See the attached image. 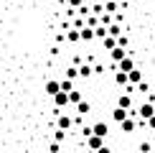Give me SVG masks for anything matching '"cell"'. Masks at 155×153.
Segmentation results:
<instances>
[{
	"label": "cell",
	"instance_id": "6da1fadb",
	"mask_svg": "<svg viewBox=\"0 0 155 153\" xmlns=\"http://www.w3.org/2000/svg\"><path fill=\"white\" fill-rule=\"evenodd\" d=\"M56 127H59V130H71V127H74V117H71V115H66V112H59V115H56Z\"/></svg>",
	"mask_w": 155,
	"mask_h": 153
},
{
	"label": "cell",
	"instance_id": "7a4b0ae2",
	"mask_svg": "<svg viewBox=\"0 0 155 153\" xmlns=\"http://www.w3.org/2000/svg\"><path fill=\"white\" fill-rule=\"evenodd\" d=\"M135 112H137V120H147L150 115H155V105H153V102H143Z\"/></svg>",
	"mask_w": 155,
	"mask_h": 153
},
{
	"label": "cell",
	"instance_id": "3957f363",
	"mask_svg": "<svg viewBox=\"0 0 155 153\" xmlns=\"http://www.w3.org/2000/svg\"><path fill=\"white\" fill-rule=\"evenodd\" d=\"M84 140H87V148H89V151H94V153L99 151L102 145H104V138H102V135H94V133H92V135H87Z\"/></svg>",
	"mask_w": 155,
	"mask_h": 153
},
{
	"label": "cell",
	"instance_id": "277c9868",
	"mask_svg": "<svg viewBox=\"0 0 155 153\" xmlns=\"http://www.w3.org/2000/svg\"><path fill=\"white\" fill-rule=\"evenodd\" d=\"M135 66H137V61H135L130 54H127L125 59H120V61H117V69H120V72H132Z\"/></svg>",
	"mask_w": 155,
	"mask_h": 153
},
{
	"label": "cell",
	"instance_id": "5b68a950",
	"mask_svg": "<svg viewBox=\"0 0 155 153\" xmlns=\"http://www.w3.org/2000/svg\"><path fill=\"white\" fill-rule=\"evenodd\" d=\"M79 38H81V43H92L94 41V28H92V25H81V28H79Z\"/></svg>",
	"mask_w": 155,
	"mask_h": 153
},
{
	"label": "cell",
	"instance_id": "8992f818",
	"mask_svg": "<svg viewBox=\"0 0 155 153\" xmlns=\"http://www.w3.org/2000/svg\"><path fill=\"white\" fill-rule=\"evenodd\" d=\"M51 100H54V107H59V110H64V107L69 105V92H61V89H59V92H56V94H54Z\"/></svg>",
	"mask_w": 155,
	"mask_h": 153
},
{
	"label": "cell",
	"instance_id": "52a82bcc",
	"mask_svg": "<svg viewBox=\"0 0 155 153\" xmlns=\"http://www.w3.org/2000/svg\"><path fill=\"white\" fill-rule=\"evenodd\" d=\"M92 133H94V135H102V138H107V135H109V125L104 123V120H97V123L92 125Z\"/></svg>",
	"mask_w": 155,
	"mask_h": 153
},
{
	"label": "cell",
	"instance_id": "ba28073f",
	"mask_svg": "<svg viewBox=\"0 0 155 153\" xmlns=\"http://www.w3.org/2000/svg\"><path fill=\"white\" fill-rule=\"evenodd\" d=\"M120 127H122V133H135V127H137V117H132V115H130V117H125L120 123Z\"/></svg>",
	"mask_w": 155,
	"mask_h": 153
},
{
	"label": "cell",
	"instance_id": "9c48e42d",
	"mask_svg": "<svg viewBox=\"0 0 155 153\" xmlns=\"http://www.w3.org/2000/svg\"><path fill=\"white\" fill-rule=\"evenodd\" d=\"M76 72H79V79H92L94 69H92V64H79V66H76Z\"/></svg>",
	"mask_w": 155,
	"mask_h": 153
},
{
	"label": "cell",
	"instance_id": "30bf717a",
	"mask_svg": "<svg viewBox=\"0 0 155 153\" xmlns=\"http://www.w3.org/2000/svg\"><path fill=\"white\" fill-rule=\"evenodd\" d=\"M107 54H109V59H112L114 64H117L120 59H125V56H127V49H122V46H114L112 51H107Z\"/></svg>",
	"mask_w": 155,
	"mask_h": 153
},
{
	"label": "cell",
	"instance_id": "8fae6325",
	"mask_svg": "<svg viewBox=\"0 0 155 153\" xmlns=\"http://www.w3.org/2000/svg\"><path fill=\"white\" fill-rule=\"evenodd\" d=\"M59 89H61V84H59V79H48V82H46V87H43V92H46L48 97H54V94L59 92Z\"/></svg>",
	"mask_w": 155,
	"mask_h": 153
},
{
	"label": "cell",
	"instance_id": "7c38bea8",
	"mask_svg": "<svg viewBox=\"0 0 155 153\" xmlns=\"http://www.w3.org/2000/svg\"><path fill=\"white\" fill-rule=\"evenodd\" d=\"M117 107H122V110H132V97L127 92H122L117 97Z\"/></svg>",
	"mask_w": 155,
	"mask_h": 153
},
{
	"label": "cell",
	"instance_id": "4fadbf2b",
	"mask_svg": "<svg viewBox=\"0 0 155 153\" xmlns=\"http://www.w3.org/2000/svg\"><path fill=\"white\" fill-rule=\"evenodd\" d=\"M114 84H117V87H127V84H130V82H127V72L114 69Z\"/></svg>",
	"mask_w": 155,
	"mask_h": 153
},
{
	"label": "cell",
	"instance_id": "5bb4252c",
	"mask_svg": "<svg viewBox=\"0 0 155 153\" xmlns=\"http://www.w3.org/2000/svg\"><path fill=\"white\" fill-rule=\"evenodd\" d=\"M76 112H79V115H89V112H92V102H89V100H79V102H76Z\"/></svg>",
	"mask_w": 155,
	"mask_h": 153
},
{
	"label": "cell",
	"instance_id": "9a60e30c",
	"mask_svg": "<svg viewBox=\"0 0 155 153\" xmlns=\"http://www.w3.org/2000/svg\"><path fill=\"white\" fill-rule=\"evenodd\" d=\"M125 117H130V110H122V107H114L112 110V120L114 123H122Z\"/></svg>",
	"mask_w": 155,
	"mask_h": 153
},
{
	"label": "cell",
	"instance_id": "2e32d148",
	"mask_svg": "<svg viewBox=\"0 0 155 153\" xmlns=\"http://www.w3.org/2000/svg\"><path fill=\"white\" fill-rule=\"evenodd\" d=\"M127 82H130V84H137V82H143V72L135 66L132 72H127Z\"/></svg>",
	"mask_w": 155,
	"mask_h": 153
},
{
	"label": "cell",
	"instance_id": "e0dca14e",
	"mask_svg": "<svg viewBox=\"0 0 155 153\" xmlns=\"http://www.w3.org/2000/svg\"><path fill=\"white\" fill-rule=\"evenodd\" d=\"M99 41H102V49L104 51H112L114 46H117V38L114 36H104V38H99Z\"/></svg>",
	"mask_w": 155,
	"mask_h": 153
},
{
	"label": "cell",
	"instance_id": "ac0fdd59",
	"mask_svg": "<svg viewBox=\"0 0 155 153\" xmlns=\"http://www.w3.org/2000/svg\"><path fill=\"white\" fill-rule=\"evenodd\" d=\"M59 84H61V92H71V89L76 87V82L69 79V76H64V79H59Z\"/></svg>",
	"mask_w": 155,
	"mask_h": 153
},
{
	"label": "cell",
	"instance_id": "d6986e66",
	"mask_svg": "<svg viewBox=\"0 0 155 153\" xmlns=\"http://www.w3.org/2000/svg\"><path fill=\"white\" fill-rule=\"evenodd\" d=\"M79 100H84V94H81V89H79V87H74L71 92H69V105H76Z\"/></svg>",
	"mask_w": 155,
	"mask_h": 153
},
{
	"label": "cell",
	"instance_id": "ffe728a7",
	"mask_svg": "<svg viewBox=\"0 0 155 153\" xmlns=\"http://www.w3.org/2000/svg\"><path fill=\"white\" fill-rule=\"evenodd\" d=\"M104 13L114 15V13H117V0H104Z\"/></svg>",
	"mask_w": 155,
	"mask_h": 153
},
{
	"label": "cell",
	"instance_id": "44dd1931",
	"mask_svg": "<svg viewBox=\"0 0 155 153\" xmlns=\"http://www.w3.org/2000/svg\"><path fill=\"white\" fill-rule=\"evenodd\" d=\"M117 46H122V49H130V38H127L125 33H120V36H117Z\"/></svg>",
	"mask_w": 155,
	"mask_h": 153
},
{
	"label": "cell",
	"instance_id": "7402d4cb",
	"mask_svg": "<svg viewBox=\"0 0 155 153\" xmlns=\"http://www.w3.org/2000/svg\"><path fill=\"white\" fill-rule=\"evenodd\" d=\"M66 76H69V79H79V72H76V66H74V64H71V66H66Z\"/></svg>",
	"mask_w": 155,
	"mask_h": 153
},
{
	"label": "cell",
	"instance_id": "603a6c76",
	"mask_svg": "<svg viewBox=\"0 0 155 153\" xmlns=\"http://www.w3.org/2000/svg\"><path fill=\"white\" fill-rule=\"evenodd\" d=\"M94 36H97V38H104V36H107V25H97V28H94Z\"/></svg>",
	"mask_w": 155,
	"mask_h": 153
},
{
	"label": "cell",
	"instance_id": "cb8c5ba5",
	"mask_svg": "<svg viewBox=\"0 0 155 153\" xmlns=\"http://www.w3.org/2000/svg\"><path fill=\"white\" fill-rule=\"evenodd\" d=\"M64 138H66V130H59V127H56V133H54V140L64 143Z\"/></svg>",
	"mask_w": 155,
	"mask_h": 153
},
{
	"label": "cell",
	"instance_id": "d4e9b609",
	"mask_svg": "<svg viewBox=\"0 0 155 153\" xmlns=\"http://www.w3.org/2000/svg\"><path fill=\"white\" fill-rule=\"evenodd\" d=\"M150 148H153V145L147 143V140H143V143H140V148H137V151H140V153H150Z\"/></svg>",
	"mask_w": 155,
	"mask_h": 153
},
{
	"label": "cell",
	"instance_id": "484cf974",
	"mask_svg": "<svg viewBox=\"0 0 155 153\" xmlns=\"http://www.w3.org/2000/svg\"><path fill=\"white\" fill-rule=\"evenodd\" d=\"M66 3H69V8H81L84 0H66Z\"/></svg>",
	"mask_w": 155,
	"mask_h": 153
},
{
	"label": "cell",
	"instance_id": "4316f807",
	"mask_svg": "<svg viewBox=\"0 0 155 153\" xmlns=\"http://www.w3.org/2000/svg\"><path fill=\"white\" fill-rule=\"evenodd\" d=\"M145 125H147V127H150V130H155V115H150V117H147V120H145Z\"/></svg>",
	"mask_w": 155,
	"mask_h": 153
},
{
	"label": "cell",
	"instance_id": "83f0119b",
	"mask_svg": "<svg viewBox=\"0 0 155 153\" xmlns=\"http://www.w3.org/2000/svg\"><path fill=\"white\" fill-rule=\"evenodd\" d=\"M61 151V143H59V140H54V143H51V153H59Z\"/></svg>",
	"mask_w": 155,
	"mask_h": 153
},
{
	"label": "cell",
	"instance_id": "f1b7e54d",
	"mask_svg": "<svg viewBox=\"0 0 155 153\" xmlns=\"http://www.w3.org/2000/svg\"><path fill=\"white\" fill-rule=\"evenodd\" d=\"M97 153H112V148H109V145H102V148L97 151Z\"/></svg>",
	"mask_w": 155,
	"mask_h": 153
},
{
	"label": "cell",
	"instance_id": "f546056e",
	"mask_svg": "<svg viewBox=\"0 0 155 153\" xmlns=\"http://www.w3.org/2000/svg\"><path fill=\"white\" fill-rule=\"evenodd\" d=\"M59 153H66V151H59Z\"/></svg>",
	"mask_w": 155,
	"mask_h": 153
},
{
	"label": "cell",
	"instance_id": "4dcf8cb0",
	"mask_svg": "<svg viewBox=\"0 0 155 153\" xmlns=\"http://www.w3.org/2000/svg\"><path fill=\"white\" fill-rule=\"evenodd\" d=\"M137 153H140V151H137Z\"/></svg>",
	"mask_w": 155,
	"mask_h": 153
}]
</instances>
